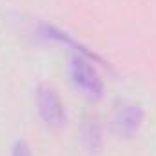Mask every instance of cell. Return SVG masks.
<instances>
[{"label": "cell", "mask_w": 156, "mask_h": 156, "mask_svg": "<svg viewBox=\"0 0 156 156\" xmlns=\"http://www.w3.org/2000/svg\"><path fill=\"white\" fill-rule=\"evenodd\" d=\"M9 156H33V154H31V147L26 140H16L11 145Z\"/></svg>", "instance_id": "5b68a950"}, {"label": "cell", "mask_w": 156, "mask_h": 156, "mask_svg": "<svg viewBox=\"0 0 156 156\" xmlns=\"http://www.w3.org/2000/svg\"><path fill=\"white\" fill-rule=\"evenodd\" d=\"M69 76L75 87L80 89L89 98H100L104 91L102 78L98 76L96 69L91 64V58L85 55H73L69 60Z\"/></svg>", "instance_id": "6da1fadb"}, {"label": "cell", "mask_w": 156, "mask_h": 156, "mask_svg": "<svg viewBox=\"0 0 156 156\" xmlns=\"http://www.w3.org/2000/svg\"><path fill=\"white\" fill-rule=\"evenodd\" d=\"M82 144L91 153H94L102 147V129L94 116L85 118L82 123Z\"/></svg>", "instance_id": "277c9868"}, {"label": "cell", "mask_w": 156, "mask_h": 156, "mask_svg": "<svg viewBox=\"0 0 156 156\" xmlns=\"http://www.w3.org/2000/svg\"><path fill=\"white\" fill-rule=\"evenodd\" d=\"M144 122V109L138 104L123 102L116 107V113L113 116V127L120 138H133Z\"/></svg>", "instance_id": "3957f363"}, {"label": "cell", "mask_w": 156, "mask_h": 156, "mask_svg": "<svg viewBox=\"0 0 156 156\" xmlns=\"http://www.w3.org/2000/svg\"><path fill=\"white\" fill-rule=\"evenodd\" d=\"M37 107L38 115L47 127L58 129L66 123V105L58 94V91L51 83H40L37 87Z\"/></svg>", "instance_id": "7a4b0ae2"}]
</instances>
